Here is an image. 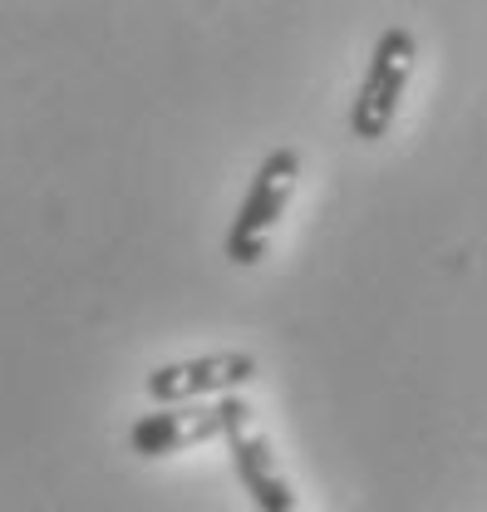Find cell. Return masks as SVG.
<instances>
[{
  "label": "cell",
  "instance_id": "obj_2",
  "mask_svg": "<svg viewBox=\"0 0 487 512\" xmlns=\"http://www.w3.org/2000/svg\"><path fill=\"white\" fill-rule=\"evenodd\" d=\"M296 183H301V153L296 148H276V153L261 158L251 192H246V202L232 217V232H227V256L237 266H256L266 256V242L281 227V217L296 197Z\"/></svg>",
  "mask_w": 487,
  "mask_h": 512
},
{
  "label": "cell",
  "instance_id": "obj_3",
  "mask_svg": "<svg viewBox=\"0 0 487 512\" xmlns=\"http://www.w3.org/2000/svg\"><path fill=\"white\" fill-rule=\"evenodd\" d=\"M414 60H419V45L409 30H384L374 55H369V69L355 89V104H350V128L360 143H379L389 128H394V114L409 94V79H414Z\"/></svg>",
  "mask_w": 487,
  "mask_h": 512
},
{
  "label": "cell",
  "instance_id": "obj_5",
  "mask_svg": "<svg viewBox=\"0 0 487 512\" xmlns=\"http://www.w3.org/2000/svg\"><path fill=\"white\" fill-rule=\"evenodd\" d=\"M227 444H232V458H237V478L246 483V493H251L256 508L261 512H301L291 483H286V473H281V463H276V448L266 444L261 434H237V439H227Z\"/></svg>",
  "mask_w": 487,
  "mask_h": 512
},
{
  "label": "cell",
  "instance_id": "obj_1",
  "mask_svg": "<svg viewBox=\"0 0 487 512\" xmlns=\"http://www.w3.org/2000/svg\"><path fill=\"white\" fill-rule=\"evenodd\" d=\"M251 404L242 394L227 399H202V404H173V409H153L128 429V448L138 458H168L197 444H217V439H237L246 434Z\"/></svg>",
  "mask_w": 487,
  "mask_h": 512
},
{
  "label": "cell",
  "instance_id": "obj_4",
  "mask_svg": "<svg viewBox=\"0 0 487 512\" xmlns=\"http://www.w3.org/2000/svg\"><path fill=\"white\" fill-rule=\"evenodd\" d=\"M251 380H256V355H246V350H217V355L158 365L143 380V389H148V399L158 409H173V404H202V399L242 394Z\"/></svg>",
  "mask_w": 487,
  "mask_h": 512
}]
</instances>
